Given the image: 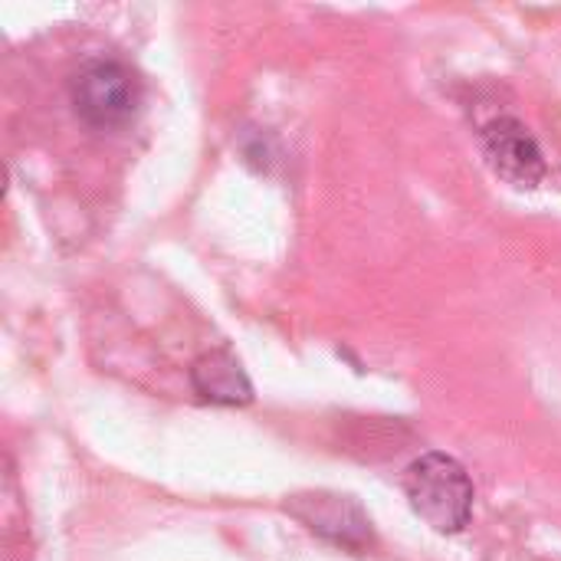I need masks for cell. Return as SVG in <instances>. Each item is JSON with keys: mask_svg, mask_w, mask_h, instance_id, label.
<instances>
[{"mask_svg": "<svg viewBox=\"0 0 561 561\" xmlns=\"http://www.w3.org/2000/svg\"><path fill=\"white\" fill-rule=\"evenodd\" d=\"M404 493L411 500V510L444 536L463 533L473 516V480L454 457L440 450L417 457L404 470Z\"/></svg>", "mask_w": 561, "mask_h": 561, "instance_id": "obj_1", "label": "cell"}, {"mask_svg": "<svg viewBox=\"0 0 561 561\" xmlns=\"http://www.w3.org/2000/svg\"><path fill=\"white\" fill-rule=\"evenodd\" d=\"M69 99L82 122L92 128H115L138 108V82L118 59H85L69 79Z\"/></svg>", "mask_w": 561, "mask_h": 561, "instance_id": "obj_2", "label": "cell"}, {"mask_svg": "<svg viewBox=\"0 0 561 561\" xmlns=\"http://www.w3.org/2000/svg\"><path fill=\"white\" fill-rule=\"evenodd\" d=\"M480 145H483L490 168L516 187H536L549 174L539 141L513 115H500V118L486 122L480 128Z\"/></svg>", "mask_w": 561, "mask_h": 561, "instance_id": "obj_3", "label": "cell"}, {"mask_svg": "<svg viewBox=\"0 0 561 561\" xmlns=\"http://www.w3.org/2000/svg\"><path fill=\"white\" fill-rule=\"evenodd\" d=\"M289 513L306 523L316 536L345 546L352 552L365 549L371 542V523L362 513V506L348 496L339 493H306V496H293Z\"/></svg>", "mask_w": 561, "mask_h": 561, "instance_id": "obj_4", "label": "cell"}, {"mask_svg": "<svg viewBox=\"0 0 561 561\" xmlns=\"http://www.w3.org/2000/svg\"><path fill=\"white\" fill-rule=\"evenodd\" d=\"M191 388L224 408H243L253 401V385L240 365V358L230 348H210L191 365Z\"/></svg>", "mask_w": 561, "mask_h": 561, "instance_id": "obj_5", "label": "cell"}]
</instances>
